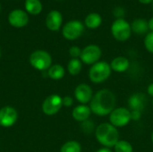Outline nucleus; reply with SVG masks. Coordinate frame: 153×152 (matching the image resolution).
<instances>
[{"instance_id": "obj_35", "label": "nucleus", "mask_w": 153, "mask_h": 152, "mask_svg": "<svg viewBox=\"0 0 153 152\" xmlns=\"http://www.w3.org/2000/svg\"><path fill=\"white\" fill-rule=\"evenodd\" d=\"M0 57H1V50H0Z\"/></svg>"}, {"instance_id": "obj_12", "label": "nucleus", "mask_w": 153, "mask_h": 152, "mask_svg": "<svg viewBox=\"0 0 153 152\" xmlns=\"http://www.w3.org/2000/svg\"><path fill=\"white\" fill-rule=\"evenodd\" d=\"M9 23L15 28H22L27 25L29 22V16L26 12L21 9L13 10L8 16Z\"/></svg>"}, {"instance_id": "obj_5", "label": "nucleus", "mask_w": 153, "mask_h": 152, "mask_svg": "<svg viewBox=\"0 0 153 152\" xmlns=\"http://www.w3.org/2000/svg\"><path fill=\"white\" fill-rule=\"evenodd\" d=\"M29 61L33 68L39 71H46L51 66L52 57L45 50H36L30 54Z\"/></svg>"}, {"instance_id": "obj_22", "label": "nucleus", "mask_w": 153, "mask_h": 152, "mask_svg": "<svg viewBox=\"0 0 153 152\" xmlns=\"http://www.w3.org/2000/svg\"><path fill=\"white\" fill-rule=\"evenodd\" d=\"M60 152H82V146L76 141H69L62 145Z\"/></svg>"}, {"instance_id": "obj_4", "label": "nucleus", "mask_w": 153, "mask_h": 152, "mask_svg": "<svg viewBox=\"0 0 153 152\" xmlns=\"http://www.w3.org/2000/svg\"><path fill=\"white\" fill-rule=\"evenodd\" d=\"M110 30L114 39L120 42L129 39L132 34L131 24L124 18L116 19L111 25Z\"/></svg>"}, {"instance_id": "obj_13", "label": "nucleus", "mask_w": 153, "mask_h": 152, "mask_svg": "<svg viewBox=\"0 0 153 152\" xmlns=\"http://www.w3.org/2000/svg\"><path fill=\"white\" fill-rule=\"evenodd\" d=\"M63 22V16L57 10H52L49 12L46 18V25L48 30L56 31L60 29Z\"/></svg>"}, {"instance_id": "obj_2", "label": "nucleus", "mask_w": 153, "mask_h": 152, "mask_svg": "<svg viewBox=\"0 0 153 152\" xmlns=\"http://www.w3.org/2000/svg\"><path fill=\"white\" fill-rule=\"evenodd\" d=\"M97 141L105 148H114L119 141V133L110 123H103L99 125L95 130Z\"/></svg>"}, {"instance_id": "obj_8", "label": "nucleus", "mask_w": 153, "mask_h": 152, "mask_svg": "<svg viewBox=\"0 0 153 152\" xmlns=\"http://www.w3.org/2000/svg\"><path fill=\"white\" fill-rule=\"evenodd\" d=\"M84 30V25L77 20L70 21L65 24L62 30V34L68 40L77 39L82 36Z\"/></svg>"}, {"instance_id": "obj_28", "label": "nucleus", "mask_w": 153, "mask_h": 152, "mask_svg": "<svg viewBox=\"0 0 153 152\" xmlns=\"http://www.w3.org/2000/svg\"><path fill=\"white\" fill-rule=\"evenodd\" d=\"M73 104H74V99H73V98H71V97H69V96H66V97L63 98V106L69 108V107H71Z\"/></svg>"}, {"instance_id": "obj_29", "label": "nucleus", "mask_w": 153, "mask_h": 152, "mask_svg": "<svg viewBox=\"0 0 153 152\" xmlns=\"http://www.w3.org/2000/svg\"><path fill=\"white\" fill-rule=\"evenodd\" d=\"M130 111H131V110H130ZM131 117H132V120H134V121H138V120L141 119V117H142V112L133 110V111H131Z\"/></svg>"}, {"instance_id": "obj_15", "label": "nucleus", "mask_w": 153, "mask_h": 152, "mask_svg": "<svg viewBox=\"0 0 153 152\" xmlns=\"http://www.w3.org/2000/svg\"><path fill=\"white\" fill-rule=\"evenodd\" d=\"M91 114V110L90 107L87 105H82V104L75 107L72 112L73 118L76 120L77 122H81V123L88 120L90 118Z\"/></svg>"}, {"instance_id": "obj_21", "label": "nucleus", "mask_w": 153, "mask_h": 152, "mask_svg": "<svg viewBox=\"0 0 153 152\" xmlns=\"http://www.w3.org/2000/svg\"><path fill=\"white\" fill-rule=\"evenodd\" d=\"M82 68V64L79 58H72L68 62L67 70H68V73L73 76L78 75L81 73Z\"/></svg>"}, {"instance_id": "obj_23", "label": "nucleus", "mask_w": 153, "mask_h": 152, "mask_svg": "<svg viewBox=\"0 0 153 152\" xmlns=\"http://www.w3.org/2000/svg\"><path fill=\"white\" fill-rule=\"evenodd\" d=\"M115 152H133L134 149L130 142L126 141H118L114 146Z\"/></svg>"}, {"instance_id": "obj_6", "label": "nucleus", "mask_w": 153, "mask_h": 152, "mask_svg": "<svg viewBox=\"0 0 153 152\" xmlns=\"http://www.w3.org/2000/svg\"><path fill=\"white\" fill-rule=\"evenodd\" d=\"M132 120L131 111L125 108H116L109 115V122L115 127H124Z\"/></svg>"}, {"instance_id": "obj_16", "label": "nucleus", "mask_w": 153, "mask_h": 152, "mask_svg": "<svg viewBox=\"0 0 153 152\" xmlns=\"http://www.w3.org/2000/svg\"><path fill=\"white\" fill-rule=\"evenodd\" d=\"M129 66L130 61L125 56H117L110 63L111 70L117 73H125L128 70Z\"/></svg>"}, {"instance_id": "obj_27", "label": "nucleus", "mask_w": 153, "mask_h": 152, "mask_svg": "<svg viewBox=\"0 0 153 152\" xmlns=\"http://www.w3.org/2000/svg\"><path fill=\"white\" fill-rule=\"evenodd\" d=\"M113 14L117 19H121V18H124V16L126 14V11L123 7L117 6L113 11Z\"/></svg>"}, {"instance_id": "obj_34", "label": "nucleus", "mask_w": 153, "mask_h": 152, "mask_svg": "<svg viewBox=\"0 0 153 152\" xmlns=\"http://www.w3.org/2000/svg\"><path fill=\"white\" fill-rule=\"evenodd\" d=\"M152 144H153V132H152Z\"/></svg>"}, {"instance_id": "obj_33", "label": "nucleus", "mask_w": 153, "mask_h": 152, "mask_svg": "<svg viewBox=\"0 0 153 152\" xmlns=\"http://www.w3.org/2000/svg\"><path fill=\"white\" fill-rule=\"evenodd\" d=\"M96 152H112L110 151V149H108V148H101V149H100L99 151H97Z\"/></svg>"}, {"instance_id": "obj_20", "label": "nucleus", "mask_w": 153, "mask_h": 152, "mask_svg": "<svg viewBox=\"0 0 153 152\" xmlns=\"http://www.w3.org/2000/svg\"><path fill=\"white\" fill-rule=\"evenodd\" d=\"M25 9L29 13L37 15L42 11V4L39 0H25Z\"/></svg>"}, {"instance_id": "obj_24", "label": "nucleus", "mask_w": 153, "mask_h": 152, "mask_svg": "<svg viewBox=\"0 0 153 152\" xmlns=\"http://www.w3.org/2000/svg\"><path fill=\"white\" fill-rule=\"evenodd\" d=\"M144 47L148 52L153 54V32L150 31L144 38Z\"/></svg>"}, {"instance_id": "obj_25", "label": "nucleus", "mask_w": 153, "mask_h": 152, "mask_svg": "<svg viewBox=\"0 0 153 152\" xmlns=\"http://www.w3.org/2000/svg\"><path fill=\"white\" fill-rule=\"evenodd\" d=\"M81 127H82V130L84 133H91L94 130V124H93L92 121H91V120L88 119V120H86V121H84V122L82 123Z\"/></svg>"}, {"instance_id": "obj_32", "label": "nucleus", "mask_w": 153, "mask_h": 152, "mask_svg": "<svg viewBox=\"0 0 153 152\" xmlns=\"http://www.w3.org/2000/svg\"><path fill=\"white\" fill-rule=\"evenodd\" d=\"M138 1L143 4H152L153 2V0H138Z\"/></svg>"}, {"instance_id": "obj_31", "label": "nucleus", "mask_w": 153, "mask_h": 152, "mask_svg": "<svg viewBox=\"0 0 153 152\" xmlns=\"http://www.w3.org/2000/svg\"><path fill=\"white\" fill-rule=\"evenodd\" d=\"M148 25H149V30H151L152 32H153V17H152L148 21Z\"/></svg>"}, {"instance_id": "obj_10", "label": "nucleus", "mask_w": 153, "mask_h": 152, "mask_svg": "<svg viewBox=\"0 0 153 152\" xmlns=\"http://www.w3.org/2000/svg\"><path fill=\"white\" fill-rule=\"evenodd\" d=\"M18 113L13 107L5 106L0 109V126L11 127L16 123Z\"/></svg>"}, {"instance_id": "obj_11", "label": "nucleus", "mask_w": 153, "mask_h": 152, "mask_svg": "<svg viewBox=\"0 0 153 152\" xmlns=\"http://www.w3.org/2000/svg\"><path fill=\"white\" fill-rule=\"evenodd\" d=\"M74 97L76 100L82 105H87L91 102L93 97V91L90 85L86 83H81L77 85L74 90Z\"/></svg>"}, {"instance_id": "obj_36", "label": "nucleus", "mask_w": 153, "mask_h": 152, "mask_svg": "<svg viewBox=\"0 0 153 152\" xmlns=\"http://www.w3.org/2000/svg\"><path fill=\"white\" fill-rule=\"evenodd\" d=\"M152 11H153V2H152Z\"/></svg>"}, {"instance_id": "obj_14", "label": "nucleus", "mask_w": 153, "mask_h": 152, "mask_svg": "<svg viewBox=\"0 0 153 152\" xmlns=\"http://www.w3.org/2000/svg\"><path fill=\"white\" fill-rule=\"evenodd\" d=\"M146 104V97L143 93H134L128 99V106L131 111L143 112Z\"/></svg>"}, {"instance_id": "obj_7", "label": "nucleus", "mask_w": 153, "mask_h": 152, "mask_svg": "<svg viewBox=\"0 0 153 152\" xmlns=\"http://www.w3.org/2000/svg\"><path fill=\"white\" fill-rule=\"evenodd\" d=\"M101 55H102L101 48L97 45L91 44L86 46L83 49H82L80 60L82 61V63H84L89 65H92L100 61Z\"/></svg>"}, {"instance_id": "obj_3", "label": "nucleus", "mask_w": 153, "mask_h": 152, "mask_svg": "<svg viewBox=\"0 0 153 152\" xmlns=\"http://www.w3.org/2000/svg\"><path fill=\"white\" fill-rule=\"evenodd\" d=\"M110 65L105 61H99L92 65L89 70V78L93 83H101L107 81L111 75Z\"/></svg>"}, {"instance_id": "obj_1", "label": "nucleus", "mask_w": 153, "mask_h": 152, "mask_svg": "<svg viewBox=\"0 0 153 152\" xmlns=\"http://www.w3.org/2000/svg\"><path fill=\"white\" fill-rule=\"evenodd\" d=\"M117 98L115 94L107 89L99 90L93 95L92 99L90 102V108L91 113L99 116H105L110 115V113L116 108Z\"/></svg>"}, {"instance_id": "obj_38", "label": "nucleus", "mask_w": 153, "mask_h": 152, "mask_svg": "<svg viewBox=\"0 0 153 152\" xmlns=\"http://www.w3.org/2000/svg\"><path fill=\"white\" fill-rule=\"evenodd\" d=\"M0 8H1V7H0Z\"/></svg>"}, {"instance_id": "obj_9", "label": "nucleus", "mask_w": 153, "mask_h": 152, "mask_svg": "<svg viewBox=\"0 0 153 152\" xmlns=\"http://www.w3.org/2000/svg\"><path fill=\"white\" fill-rule=\"evenodd\" d=\"M63 107V98L57 94L48 96L42 103V111L47 116H54Z\"/></svg>"}, {"instance_id": "obj_37", "label": "nucleus", "mask_w": 153, "mask_h": 152, "mask_svg": "<svg viewBox=\"0 0 153 152\" xmlns=\"http://www.w3.org/2000/svg\"><path fill=\"white\" fill-rule=\"evenodd\" d=\"M152 105H153V101H152Z\"/></svg>"}, {"instance_id": "obj_18", "label": "nucleus", "mask_w": 153, "mask_h": 152, "mask_svg": "<svg viewBox=\"0 0 153 152\" xmlns=\"http://www.w3.org/2000/svg\"><path fill=\"white\" fill-rule=\"evenodd\" d=\"M85 26L89 29L95 30L99 28L102 23V17L98 13H89L84 20Z\"/></svg>"}, {"instance_id": "obj_26", "label": "nucleus", "mask_w": 153, "mask_h": 152, "mask_svg": "<svg viewBox=\"0 0 153 152\" xmlns=\"http://www.w3.org/2000/svg\"><path fill=\"white\" fill-rule=\"evenodd\" d=\"M82 54V49L77 46H73L69 49V55L73 58H79Z\"/></svg>"}, {"instance_id": "obj_19", "label": "nucleus", "mask_w": 153, "mask_h": 152, "mask_svg": "<svg viewBox=\"0 0 153 152\" xmlns=\"http://www.w3.org/2000/svg\"><path fill=\"white\" fill-rule=\"evenodd\" d=\"M65 71L61 65H53L48 70V75L54 81L61 80L65 76Z\"/></svg>"}, {"instance_id": "obj_30", "label": "nucleus", "mask_w": 153, "mask_h": 152, "mask_svg": "<svg viewBox=\"0 0 153 152\" xmlns=\"http://www.w3.org/2000/svg\"><path fill=\"white\" fill-rule=\"evenodd\" d=\"M147 92H148V94H149L151 97H153V82L152 83H151V84L148 86Z\"/></svg>"}, {"instance_id": "obj_17", "label": "nucleus", "mask_w": 153, "mask_h": 152, "mask_svg": "<svg viewBox=\"0 0 153 152\" xmlns=\"http://www.w3.org/2000/svg\"><path fill=\"white\" fill-rule=\"evenodd\" d=\"M131 29H132V31H134L136 34H140V35L146 34L149 31L148 22L143 18L134 19L133 22L131 23Z\"/></svg>"}]
</instances>
